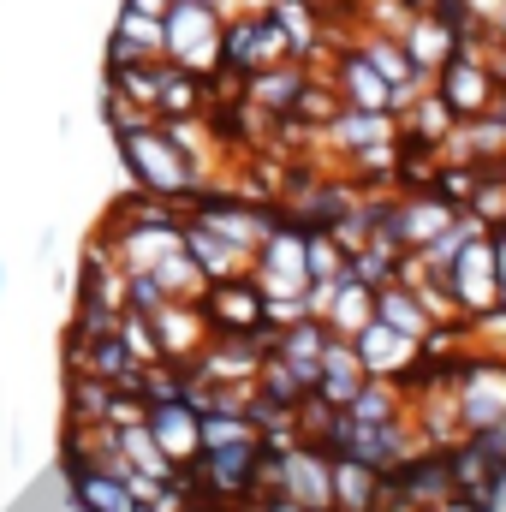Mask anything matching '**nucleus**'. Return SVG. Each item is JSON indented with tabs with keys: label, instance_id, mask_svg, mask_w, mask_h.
<instances>
[{
	"label": "nucleus",
	"instance_id": "26",
	"mask_svg": "<svg viewBox=\"0 0 506 512\" xmlns=\"http://www.w3.org/2000/svg\"><path fill=\"white\" fill-rule=\"evenodd\" d=\"M465 340H471V352L506 358V304L483 310V316H465Z\"/></svg>",
	"mask_w": 506,
	"mask_h": 512
},
{
	"label": "nucleus",
	"instance_id": "15",
	"mask_svg": "<svg viewBox=\"0 0 506 512\" xmlns=\"http://www.w3.org/2000/svg\"><path fill=\"white\" fill-rule=\"evenodd\" d=\"M393 131H399V120H393V114H376V108H346V102L322 120V137H328L334 149H346V155L370 149V143L393 137Z\"/></svg>",
	"mask_w": 506,
	"mask_h": 512
},
{
	"label": "nucleus",
	"instance_id": "12",
	"mask_svg": "<svg viewBox=\"0 0 506 512\" xmlns=\"http://www.w3.org/2000/svg\"><path fill=\"white\" fill-rule=\"evenodd\" d=\"M143 429L155 435V447L173 465L197 459V405L191 399H155V405H143Z\"/></svg>",
	"mask_w": 506,
	"mask_h": 512
},
{
	"label": "nucleus",
	"instance_id": "4",
	"mask_svg": "<svg viewBox=\"0 0 506 512\" xmlns=\"http://www.w3.org/2000/svg\"><path fill=\"white\" fill-rule=\"evenodd\" d=\"M280 60H292V48H286L274 12H227L221 18V66L227 72L251 78V72H268Z\"/></svg>",
	"mask_w": 506,
	"mask_h": 512
},
{
	"label": "nucleus",
	"instance_id": "6",
	"mask_svg": "<svg viewBox=\"0 0 506 512\" xmlns=\"http://www.w3.org/2000/svg\"><path fill=\"white\" fill-rule=\"evenodd\" d=\"M197 310H203L209 334H256L262 328V286L251 280V268L227 274V280H209Z\"/></svg>",
	"mask_w": 506,
	"mask_h": 512
},
{
	"label": "nucleus",
	"instance_id": "19",
	"mask_svg": "<svg viewBox=\"0 0 506 512\" xmlns=\"http://www.w3.org/2000/svg\"><path fill=\"white\" fill-rule=\"evenodd\" d=\"M179 239H185V256L203 268V280H227V274H245L251 268V256L239 251V245H227L221 233H209L203 221H185Z\"/></svg>",
	"mask_w": 506,
	"mask_h": 512
},
{
	"label": "nucleus",
	"instance_id": "5",
	"mask_svg": "<svg viewBox=\"0 0 506 512\" xmlns=\"http://www.w3.org/2000/svg\"><path fill=\"white\" fill-rule=\"evenodd\" d=\"M447 292H453L459 316H483V310H495V304H501V274H495V227L459 245V256L447 262Z\"/></svg>",
	"mask_w": 506,
	"mask_h": 512
},
{
	"label": "nucleus",
	"instance_id": "30",
	"mask_svg": "<svg viewBox=\"0 0 506 512\" xmlns=\"http://www.w3.org/2000/svg\"><path fill=\"white\" fill-rule=\"evenodd\" d=\"M126 6H137V12H149V18H161V12H167L173 0H126Z\"/></svg>",
	"mask_w": 506,
	"mask_h": 512
},
{
	"label": "nucleus",
	"instance_id": "13",
	"mask_svg": "<svg viewBox=\"0 0 506 512\" xmlns=\"http://www.w3.org/2000/svg\"><path fill=\"white\" fill-rule=\"evenodd\" d=\"M399 42H405V60H411L423 78H435V72L459 54V30H453L447 18H435V12H411L405 30H399Z\"/></svg>",
	"mask_w": 506,
	"mask_h": 512
},
{
	"label": "nucleus",
	"instance_id": "3",
	"mask_svg": "<svg viewBox=\"0 0 506 512\" xmlns=\"http://www.w3.org/2000/svg\"><path fill=\"white\" fill-rule=\"evenodd\" d=\"M453 393V411H459V429H489L506 417V358L489 352H465L447 376Z\"/></svg>",
	"mask_w": 506,
	"mask_h": 512
},
{
	"label": "nucleus",
	"instance_id": "22",
	"mask_svg": "<svg viewBox=\"0 0 506 512\" xmlns=\"http://www.w3.org/2000/svg\"><path fill=\"white\" fill-rule=\"evenodd\" d=\"M376 322L399 328V334H411L417 346H423V334L435 328V322H429V310H423V298H417L405 280H381V286H376Z\"/></svg>",
	"mask_w": 506,
	"mask_h": 512
},
{
	"label": "nucleus",
	"instance_id": "31",
	"mask_svg": "<svg viewBox=\"0 0 506 512\" xmlns=\"http://www.w3.org/2000/svg\"><path fill=\"white\" fill-rule=\"evenodd\" d=\"M197 6H215V12H227V6H233V0H197Z\"/></svg>",
	"mask_w": 506,
	"mask_h": 512
},
{
	"label": "nucleus",
	"instance_id": "9",
	"mask_svg": "<svg viewBox=\"0 0 506 512\" xmlns=\"http://www.w3.org/2000/svg\"><path fill=\"white\" fill-rule=\"evenodd\" d=\"M393 489L411 501L417 512L441 507V501H453V471H447V447H417V453H405L393 471Z\"/></svg>",
	"mask_w": 506,
	"mask_h": 512
},
{
	"label": "nucleus",
	"instance_id": "7",
	"mask_svg": "<svg viewBox=\"0 0 506 512\" xmlns=\"http://www.w3.org/2000/svg\"><path fill=\"white\" fill-rule=\"evenodd\" d=\"M495 72H489V60H483V48H459L441 72H435V96L453 108V120H471V114H483L489 102H495Z\"/></svg>",
	"mask_w": 506,
	"mask_h": 512
},
{
	"label": "nucleus",
	"instance_id": "29",
	"mask_svg": "<svg viewBox=\"0 0 506 512\" xmlns=\"http://www.w3.org/2000/svg\"><path fill=\"white\" fill-rule=\"evenodd\" d=\"M495 274H501V304H506V227H495Z\"/></svg>",
	"mask_w": 506,
	"mask_h": 512
},
{
	"label": "nucleus",
	"instance_id": "28",
	"mask_svg": "<svg viewBox=\"0 0 506 512\" xmlns=\"http://www.w3.org/2000/svg\"><path fill=\"white\" fill-rule=\"evenodd\" d=\"M256 512H310V507H298L292 495H280V489H268V495H256Z\"/></svg>",
	"mask_w": 506,
	"mask_h": 512
},
{
	"label": "nucleus",
	"instance_id": "8",
	"mask_svg": "<svg viewBox=\"0 0 506 512\" xmlns=\"http://www.w3.org/2000/svg\"><path fill=\"white\" fill-rule=\"evenodd\" d=\"M66 370L120 382V387H131V393H137V376H143V364L131 358V346L120 340V328H114V334H66Z\"/></svg>",
	"mask_w": 506,
	"mask_h": 512
},
{
	"label": "nucleus",
	"instance_id": "10",
	"mask_svg": "<svg viewBox=\"0 0 506 512\" xmlns=\"http://www.w3.org/2000/svg\"><path fill=\"white\" fill-rule=\"evenodd\" d=\"M149 328H155V346H161L167 364H191V358L203 352V340H209V322H203L197 298H167V304L149 316Z\"/></svg>",
	"mask_w": 506,
	"mask_h": 512
},
{
	"label": "nucleus",
	"instance_id": "20",
	"mask_svg": "<svg viewBox=\"0 0 506 512\" xmlns=\"http://www.w3.org/2000/svg\"><path fill=\"white\" fill-rule=\"evenodd\" d=\"M453 215H459V209H453L447 197H435L429 185H423V191H405V197H399V239H405V251H417L423 239H435Z\"/></svg>",
	"mask_w": 506,
	"mask_h": 512
},
{
	"label": "nucleus",
	"instance_id": "33",
	"mask_svg": "<svg viewBox=\"0 0 506 512\" xmlns=\"http://www.w3.org/2000/svg\"><path fill=\"white\" fill-rule=\"evenodd\" d=\"M501 227H506V221H501Z\"/></svg>",
	"mask_w": 506,
	"mask_h": 512
},
{
	"label": "nucleus",
	"instance_id": "16",
	"mask_svg": "<svg viewBox=\"0 0 506 512\" xmlns=\"http://www.w3.org/2000/svg\"><path fill=\"white\" fill-rule=\"evenodd\" d=\"M328 84H334V96H340L346 108H376V114H387V78L364 60V48H346Z\"/></svg>",
	"mask_w": 506,
	"mask_h": 512
},
{
	"label": "nucleus",
	"instance_id": "21",
	"mask_svg": "<svg viewBox=\"0 0 506 512\" xmlns=\"http://www.w3.org/2000/svg\"><path fill=\"white\" fill-rule=\"evenodd\" d=\"M66 489H72V512H131L137 507L126 489V471H72Z\"/></svg>",
	"mask_w": 506,
	"mask_h": 512
},
{
	"label": "nucleus",
	"instance_id": "32",
	"mask_svg": "<svg viewBox=\"0 0 506 512\" xmlns=\"http://www.w3.org/2000/svg\"><path fill=\"white\" fill-rule=\"evenodd\" d=\"M0 286H6V268H0Z\"/></svg>",
	"mask_w": 506,
	"mask_h": 512
},
{
	"label": "nucleus",
	"instance_id": "11",
	"mask_svg": "<svg viewBox=\"0 0 506 512\" xmlns=\"http://www.w3.org/2000/svg\"><path fill=\"white\" fill-rule=\"evenodd\" d=\"M352 352H358V364H364V376H387V382H399L411 364H417V340L411 334H399V328H387V322H364L358 334H352Z\"/></svg>",
	"mask_w": 506,
	"mask_h": 512
},
{
	"label": "nucleus",
	"instance_id": "27",
	"mask_svg": "<svg viewBox=\"0 0 506 512\" xmlns=\"http://www.w3.org/2000/svg\"><path fill=\"white\" fill-rule=\"evenodd\" d=\"M477 512H506V465L495 471V483L483 489V501H477Z\"/></svg>",
	"mask_w": 506,
	"mask_h": 512
},
{
	"label": "nucleus",
	"instance_id": "17",
	"mask_svg": "<svg viewBox=\"0 0 506 512\" xmlns=\"http://www.w3.org/2000/svg\"><path fill=\"white\" fill-rule=\"evenodd\" d=\"M370 316H376V286H364L358 274H340L316 322H328V334H346V340H352V334H358Z\"/></svg>",
	"mask_w": 506,
	"mask_h": 512
},
{
	"label": "nucleus",
	"instance_id": "25",
	"mask_svg": "<svg viewBox=\"0 0 506 512\" xmlns=\"http://www.w3.org/2000/svg\"><path fill=\"white\" fill-rule=\"evenodd\" d=\"M358 48H364V60L376 66L381 78H387V90H393V84H405V78H423V72L405 60V42H399V36H381V30H370Z\"/></svg>",
	"mask_w": 506,
	"mask_h": 512
},
{
	"label": "nucleus",
	"instance_id": "24",
	"mask_svg": "<svg viewBox=\"0 0 506 512\" xmlns=\"http://www.w3.org/2000/svg\"><path fill=\"white\" fill-rule=\"evenodd\" d=\"M340 411L358 417V423H387V417H405V393H399V382H387V376H364L358 393Z\"/></svg>",
	"mask_w": 506,
	"mask_h": 512
},
{
	"label": "nucleus",
	"instance_id": "18",
	"mask_svg": "<svg viewBox=\"0 0 506 512\" xmlns=\"http://www.w3.org/2000/svg\"><path fill=\"white\" fill-rule=\"evenodd\" d=\"M131 60H161V18L120 6V24L108 36V66H131Z\"/></svg>",
	"mask_w": 506,
	"mask_h": 512
},
{
	"label": "nucleus",
	"instance_id": "2",
	"mask_svg": "<svg viewBox=\"0 0 506 512\" xmlns=\"http://www.w3.org/2000/svg\"><path fill=\"white\" fill-rule=\"evenodd\" d=\"M221 18H227V12H215V6L173 0V6L161 12V60H173V66L209 78V72L221 66Z\"/></svg>",
	"mask_w": 506,
	"mask_h": 512
},
{
	"label": "nucleus",
	"instance_id": "1",
	"mask_svg": "<svg viewBox=\"0 0 506 512\" xmlns=\"http://www.w3.org/2000/svg\"><path fill=\"white\" fill-rule=\"evenodd\" d=\"M120 161H126L131 185L137 191H149V197H191V191H203V173L185 161V149L161 131V120L155 126H137L120 137Z\"/></svg>",
	"mask_w": 506,
	"mask_h": 512
},
{
	"label": "nucleus",
	"instance_id": "23",
	"mask_svg": "<svg viewBox=\"0 0 506 512\" xmlns=\"http://www.w3.org/2000/svg\"><path fill=\"white\" fill-rule=\"evenodd\" d=\"M381 471H370L364 459L334 453V512H376Z\"/></svg>",
	"mask_w": 506,
	"mask_h": 512
},
{
	"label": "nucleus",
	"instance_id": "14",
	"mask_svg": "<svg viewBox=\"0 0 506 512\" xmlns=\"http://www.w3.org/2000/svg\"><path fill=\"white\" fill-rule=\"evenodd\" d=\"M358 382H364V364H358V352H352V340L346 334H328L322 340V358H316V399H328L334 411L358 393Z\"/></svg>",
	"mask_w": 506,
	"mask_h": 512
}]
</instances>
